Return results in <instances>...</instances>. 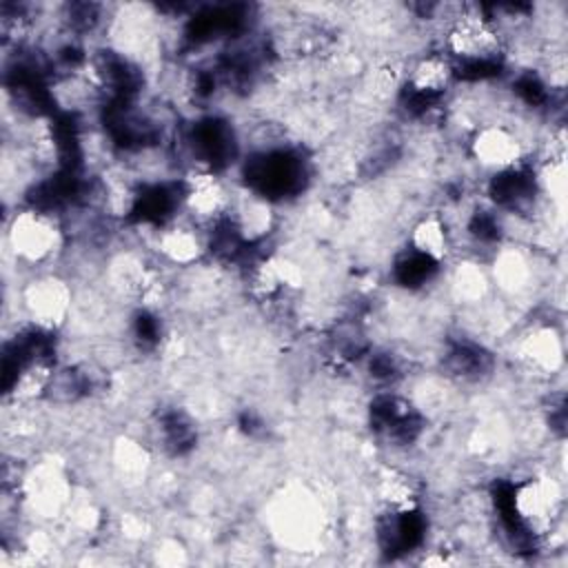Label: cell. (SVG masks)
Here are the masks:
<instances>
[{
  "label": "cell",
  "instance_id": "obj_1",
  "mask_svg": "<svg viewBox=\"0 0 568 568\" xmlns=\"http://www.w3.org/2000/svg\"><path fill=\"white\" fill-rule=\"evenodd\" d=\"M501 33L497 22L477 11L455 16L446 29V55L462 67H490L501 55Z\"/></svg>",
  "mask_w": 568,
  "mask_h": 568
},
{
  "label": "cell",
  "instance_id": "obj_2",
  "mask_svg": "<svg viewBox=\"0 0 568 568\" xmlns=\"http://www.w3.org/2000/svg\"><path fill=\"white\" fill-rule=\"evenodd\" d=\"M182 206L197 226L220 224L231 209V191L209 166L191 169L182 180Z\"/></svg>",
  "mask_w": 568,
  "mask_h": 568
},
{
  "label": "cell",
  "instance_id": "obj_3",
  "mask_svg": "<svg viewBox=\"0 0 568 568\" xmlns=\"http://www.w3.org/2000/svg\"><path fill=\"white\" fill-rule=\"evenodd\" d=\"M9 244L18 260L42 264L51 260L60 246V226L42 211H18L9 224Z\"/></svg>",
  "mask_w": 568,
  "mask_h": 568
},
{
  "label": "cell",
  "instance_id": "obj_4",
  "mask_svg": "<svg viewBox=\"0 0 568 568\" xmlns=\"http://www.w3.org/2000/svg\"><path fill=\"white\" fill-rule=\"evenodd\" d=\"M22 306L36 326L51 331L64 322L71 308V291L60 277L40 275L24 286Z\"/></svg>",
  "mask_w": 568,
  "mask_h": 568
},
{
  "label": "cell",
  "instance_id": "obj_11",
  "mask_svg": "<svg viewBox=\"0 0 568 568\" xmlns=\"http://www.w3.org/2000/svg\"><path fill=\"white\" fill-rule=\"evenodd\" d=\"M413 253L426 257L433 264H439L450 253V233L442 215L428 213L419 217L410 229Z\"/></svg>",
  "mask_w": 568,
  "mask_h": 568
},
{
  "label": "cell",
  "instance_id": "obj_12",
  "mask_svg": "<svg viewBox=\"0 0 568 568\" xmlns=\"http://www.w3.org/2000/svg\"><path fill=\"white\" fill-rule=\"evenodd\" d=\"M377 495L382 504L395 515H408L417 506L415 481L399 470H386L384 475H379Z\"/></svg>",
  "mask_w": 568,
  "mask_h": 568
},
{
  "label": "cell",
  "instance_id": "obj_6",
  "mask_svg": "<svg viewBox=\"0 0 568 568\" xmlns=\"http://www.w3.org/2000/svg\"><path fill=\"white\" fill-rule=\"evenodd\" d=\"M559 506V490L552 479L539 477L521 484L513 493V508L528 530L541 532L552 526V517Z\"/></svg>",
  "mask_w": 568,
  "mask_h": 568
},
{
  "label": "cell",
  "instance_id": "obj_14",
  "mask_svg": "<svg viewBox=\"0 0 568 568\" xmlns=\"http://www.w3.org/2000/svg\"><path fill=\"white\" fill-rule=\"evenodd\" d=\"M455 291L464 300H477L486 291V275L479 271L477 264H462L453 280Z\"/></svg>",
  "mask_w": 568,
  "mask_h": 568
},
{
  "label": "cell",
  "instance_id": "obj_10",
  "mask_svg": "<svg viewBox=\"0 0 568 568\" xmlns=\"http://www.w3.org/2000/svg\"><path fill=\"white\" fill-rule=\"evenodd\" d=\"M519 357H521V362L530 371H535V373H550L552 375L561 366V357H564L561 355V339L548 326L535 328L532 333H528L521 339Z\"/></svg>",
  "mask_w": 568,
  "mask_h": 568
},
{
  "label": "cell",
  "instance_id": "obj_7",
  "mask_svg": "<svg viewBox=\"0 0 568 568\" xmlns=\"http://www.w3.org/2000/svg\"><path fill=\"white\" fill-rule=\"evenodd\" d=\"M226 222L244 244H251V242H260L271 233L275 222V211L266 195L251 189L231 200Z\"/></svg>",
  "mask_w": 568,
  "mask_h": 568
},
{
  "label": "cell",
  "instance_id": "obj_8",
  "mask_svg": "<svg viewBox=\"0 0 568 568\" xmlns=\"http://www.w3.org/2000/svg\"><path fill=\"white\" fill-rule=\"evenodd\" d=\"M160 255L175 266H191L200 262L206 251V242L191 224H171L158 233Z\"/></svg>",
  "mask_w": 568,
  "mask_h": 568
},
{
  "label": "cell",
  "instance_id": "obj_13",
  "mask_svg": "<svg viewBox=\"0 0 568 568\" xmlns=\"http://www.w3.org/2000/svg\"><path fill=\"white\" fill-rule=\"evenodd\" d=\"M495 282L508 291H517L528 280V262L517 251H501L495 257Z\"/></svg>",
  "mask_w": 568,
  "mask_h": 568
},
{
  "label": "cell",
  "instance_id": "obj_9",
  "mask_svg": "<svg viewBox=\"0 0 568 568\" xmlns=\"http://www.w3.org/2000/svg\"><path fill=\"white\" fill-rule=\"evenodd\" d=\"M455 78V64L444 53H426L408 69V87L422 98L444 93Z\"/></svg>",
  "mask_w": 568,
  "mask_h": 568
},
{
  "label": "cell",
  "instance_id": "obj_5",
  "mask_svg": "<svg viewBox=\"0 0 568 568\" xmlns=\"http://www.w3.org/2000/svg\"><path fill=\"white\" fill-rule=\"evenodd\" d=\"M473 160L495 173L515 171L524 158L521 140L504 124H484L470 140Z\"/></svg>",
  "mask_w": 568,
  "mask_h": 568
}]
</instances>
